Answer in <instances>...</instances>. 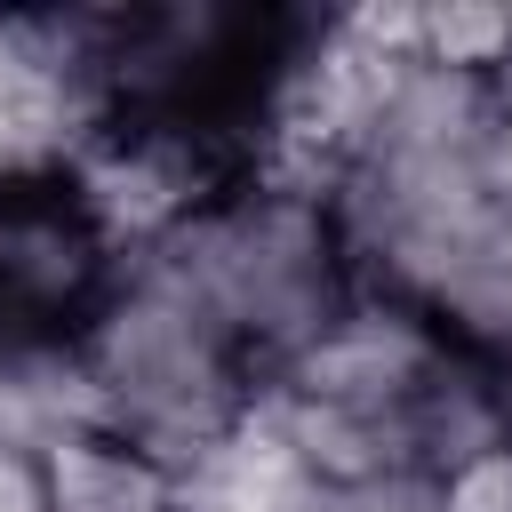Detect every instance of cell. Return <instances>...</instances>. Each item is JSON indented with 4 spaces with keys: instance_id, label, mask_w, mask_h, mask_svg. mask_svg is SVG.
I'll list each match as a JSON object with an SVG mask.
<instances>
[{
    "instance_id": "cell-9",
    "label": "cell",
    "mask_w": 512,
    "mask_h": 512,
    "mask_svg": "<svg viewBox=\"0 0 512 512\" xmlns=\"http://www.w3.org/2000/svg\"><path fill=\"white\" fill-rule=\"evenodd\" d=\"M0 512H48L40 456H16V448H0Z\"/></svg>"
},
{
    "instance_id": "cell-2",
    "label": "cell",
    "mask_w": 512,
    "mask_h": 512,
    "mask_svg": "<svg viewBox=\"0 0 512 512\" xmlns=\"http://www.w3.org/2000/svg\"><path fill=\"white\" fill-rule=\"evenodd\" d=\"M176 264V280L216 312V328L248 352L256 384L304 352L352 296V264H344V240L328 224V200L312 192H288V184H264V176H240L224 184L168 248H152Z\"/></svg>"
},
{
    "instance_id": "cell-1",
    "label": "cell",
    "mask_w": 512,
    "mask_h": 512,
    "mask_svg": "<svg viewBox=\"0 0 512 512\" xmlns=\"http://www.w3.org/2000/svg\"><path fill=\"white\" fill-rule=\"evenodd\" d=\"M72 352H80L96 432L160 456L168 472L200 456L216 432H232L256 400L248 352L216 328V312L176 280L168 256L120 264V280L104 288Z\"/></svg>"
},
{
    "instance_id": "cell-6",
    "label": "cell",
    "mask_w": 512,
    "mask_h": 512,
    "mask_svg": "<svg viewBox=\"0 0 512 512\" xmlns=\"http://www.w3.org/2000/svg\"><path fill=\"white\" fill-rule=\"evenodd\" d=\"M424 320L456 336L464 352L512 360V200L472 232V248L448 264V280L424 296Z\"/></svg>"
},
{
    "instance_id": "cell-3",
    "label": "cell",
    "mask_w": 512,
    "mask_h": 512,
    "mask_svg": "<svg viewBox=\"0 0 512 512\" xmlns=\"http://www.w3.org/2000/svg\"><path fill=\"white\" fill-rule=\"evenodd\" d=\"M112 280H120V256L88 224L64 176L0 184V328L8 336L72 344Z\"/></svg>"
},
{
    "instance_id": "cell-5",
    "label": "cell",
    "mask_w": 512,
    "mask_h": 512,
    "mask_svg": "<svg viewBox=\"0 0 512 512\" xmlns=\"http://www.w3.org/2000/svg\"><path fill=\"white\" fill-rule=\"evenodd\" d=\"M48 512H176V472L112 432H72L40 456Z\"/></svg>"
},
{
    "instance_id": "cell-4",
    "label": "cell",
    "mask_w": 512,
    "mask_h": 512,
    "mask_svg": "<svg viewBox=\"0 0 512 512\" xmlns=\"http://www.w3.org/2000/svg\"><path fill=\"white\" fill-rule=\"evenodd\" d=\"M320 472L288 448V432L248 400L232 432L176 464V512H312Z\"/></svg>"
},
{
    "instance_id": "cell-7",
    "label": "cell",
    "mask_w": 512,
    "mask_h": 512,
    "mask_svg": "<svg viewBox=\"0 0 512 512\" xmlns=\"http://www.w3.org/2000/svg\"><path fill=\"white\" fill-rule=\"evenodd\" d=\"M312 512H440V480L424 472H376V480H336L320 488Z\"/></svg>"
},
{
    "instance_id": "cell-8",
    "label": "cell",
    "mask_w": 512,
    "mask_h": 512,
    "mask_svg": "<svg viewBox=\"0 0 512 512\" xmlns=\"http://www.w3.org/2000/svg\"><path fill=\"white\" fill-rule=\"evenodd\" d=\"M440 512H512V448L440 480Z\"/></svg>"
}]
</instances>
